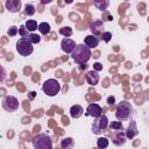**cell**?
I'll return each instance as SVG.
<instances>
[{"label":"cell","mask_w":149,"mask_h":149,"mask_svg":"<svg viewBox=\"0 0 149 149\" xmlns=\"http://www.w3.org/2000/svg\"><path fill=\"white\" fill-rule=\"evenodd\" d=\"M33 147L34 149H52L51 137L45 133L37 134L33 139Z\"/></svg>","instance_id":"3957f363"},{"label":"cell","mask_w":149,"mask_h":149,"mask_svg":"<svg viewBox=\"0 0 149 149\" xmlns=\"http://www.w3.org/2000/svg\"><path fill=\"white\" fill-rule=\"evenodd\" d=\"M101 38H102V41L104 42H109L111 41V38H112V34L109 33V31H105V33H102L101 34Z\"/></svg>","instance_id":"f1b7e54d"},{"label":"cell","mask_w":149,"mask_h":149,"mask_svg":"<svg viewBox=\"0 0 149 149\" xmlns=\"http://www.w3.org/2000/svg\"><path fill=\"white\" fill-rule=\"evenodd\" d=\"M137 133H139V130H137L136 121L132 120V121H130V123H129V126H128V128H127V130H126V135H127V139H129V140L134 139V137L137 135Z\"/></svg>","instance_id":"4fadbf2b"},{"label":"cell","mask_w":149,"mask_h":149,"mask_svg":"<svg viewBox=\"0 0 149 149\" xmlns=\"http://www.w3.org/2000/svg\"><path fill=\"white\" fill-rule=\"evenodd\" d=\"M28 40H29V41H30L33 44H37V43H40V41H41V36H40V35H37V34L31 33Z\"/></svg>","instance_id":"484cf974"},{"label":"cell","mask_w":149,"mask_h":149,"mask_svg":"<svg viewBox=\"0 0 149 149\" xmlns=\"http://www.w3.org/2000/svg\"><path fill=\"white\" fill-rule=\"evenodd\" d=\"M5 6H6V9L8 12H10V13H17L21 9L22 2L20 0H7L5 2Z\"/></svg>","instance_id":"8fae6325"},{"label":"cell","mask_w":149,"mask_h":149,"mask_svg":"<svg viewBox=\"0 0 149 149\" xmlns=\"http://www.w3.org/2000/svg\"><path fill=\"white\" fill-rule=\"evenodd\" d=\"M132 114H133V107L130 102L123 100L118 104L115 111V118L118 119V121H127L128 119H130Z\"/></svg>","instance_id":"7a4b0ae2"},{"label":"cell","mask_w":149,"mask_h":149,"mask_svg":"<svg viewBox=\"0 0 149 149\" xmlns=\"http://www.w3.org/2000/svg\"><path fill=\"white\" fill-rule=\"evenodd\" d=\"M76 47H77L76 42L71 38H63L62 42H61V48L66 54H72V51L74 50Z\"/></svg>","instance_id":"30bf717a"},{"label":"cell","mask_w":149,"mask_h":149,"mask_svg":"<svg viewBox=\"0 0 149 149\" xmlns=\"http://www.w3.org/2000/svg\"><path fill=\"white\" fill-rule=\"evenodd\" d=\"M38 31L42 35H48L50 33V24L48 22H42L38 24Z\"/></svg>","instance_id":"ffe728a7"},{"label":"cell","mask_w":149,"mask_h":149,"mask_svg":"<svg viewBox=\"0 0 149 149\" xmlns=\"http://www.w3.org/2000/svg\"><path fill=\"white\" fill-rule=\"evenodd\" d=\"M93 70L94 71H100V70H102V64L101 63H99V62H97V63H94L93 64Z\"/></svg>","instance_id":"f546056e"},{"label":"cell","mask_w":149,"mask_h":149,"mask_svg":"<svg viewBox=\"0 0 149 149\" xmlns=\"http://www.w3.org/2000/svg\"><path fill=\"white\" fill-rule=\"evenodd\" d=\"M2 108L7 112H15L19 108V100L13 95H6L2 99Z\"/></svg>","instance_id":"52a82bcc"},{"label":"cell","mask_w":149,"mask_h":149,"mask_svg":"<svg viewBox=\"0 0 149 149\" xmlns=\"http://www.w3.org/2000/svg\"><path fill=\"white\" fill-rule=\"evenodd\" d=\"M85 78H86L87 84H90V85H92V86L97 85V84L99 83V79H100V77H99L98 72H97V71H94V70L88 71V72L85 74Z\"/></svg>","instance_id":"7c38bea8"},{"label":"cell","mask_w":149,"mask_h":149,"mask_svg":"<svg viewBox=\"0 0 149 149\" xmlns=\"http://www.w3.org/2000/svg\"><path fill=\"white\" fill-rule=\"evenodd\" d=\"M17 33H19V29H17L15 26H12V27H9V29H8V31H7V34H8V36H9V37H13V36H15Z\"/></svg>","instance_id":"4316f807"},{"label":"cell","mask_w":149,"mask_h":149,"mask_svg":"<svg viewBox=\"0 0 149 149\" xmlns=\"http://www.w3.org/2000/svg\"><path fill=\"white\" fill-rule=\"evenodd\" d=\"M83 113H84V109H83V107H81L80 105H73V106H71V108H70V115H71V118H73V119L80 118V116L83 115Z\"/></svg>","instance_id":"2e32d148"},{"label":"cell","mask_w":149,"mask_h":149,"mask_svg":"<svg viewBox=\"0 0 149 149\" xmlns=\"http://www.w3.org/2000/svg\"><path fill=\"white\" fill-rule=\"evenodd\" d=\"M108 126V119L105 114H101L100 116L95 118L93 123H92V133L95 135L101 134Z\"/></svg>","instance_id":"8992f818"},{"label":"cell","mask_w":149,"mask_h":149,"mask_svg":"<svg viewBox=\"0 0 149 149\" xmlns=\"http://www.w3.org/2000/svg\"><path fill=\"white\" fill-rule=\"evenodd\" d=\"M90 29L91 31L93 33V35H100L102 34V29H104V22L102 21H94L91 23L90 26Z\"/></svg>","instance_id":"5bb4252c"},{"label":"cell","mask_w":149,"mask_h":149,"mask_svg":"<svg viewBox=\"0 0 149 149\" xmlns=\"http://www.w3.org/2000/svg\"><path fill=\"white\" fill-rule=\"evenodd\" d=\"M84 43H85L86 47H88V48L91 49V48L98 47L99 40H98V37H95L94 35H87V36L85 37V40H84Z\"/></svg>","instance_id":"9a60e30c"},{"label":"cell","mask_w":149,"mask_h":149,"mask_svg":"<svg viewBox=\"0 0 149 149\" xmlns=\"http://www.w3.org/2000/svg\"><path fill=\"white\" fill-rule=\"evenodd\" d=\"M19 34L21 35V38H29V36H30L31 33H29V31L27 30L26 26H21V27L19 28Z\"/></svg>","instance_id":"603a6c76"},{"label":"cell","mask_w":149,"mask_h":149,"mask_svg":"<svg viewBox=\"0 0 149 149\" xmlns=\"http://www.w3.org/2000/svg\"><path fill=\"white\" fill-rule=\"evenodd\" d=\"M101 114H102V109H101V107L98 104H90L87 106L86 113H85L86 116H93L94 119L98 118V116H100Z\"/></svg>","instance_id":"9c48e42d"},{"label":"cell","mask_w":149,"mask_h":149,"mask_svg":"<svg viewBox=\"0 0 149 149\" xmlns=\"http://www.w3.org/2000/svg\"><path fill=\"white\" fill-rule=\"evenodd\" d=\"M24 26H26V28H27V30H28L29 33H33V31H35L36 29H38L37 22H36L35 20H28V21L24 23Z\"/></svg>","instance_id":"ac0fdd59"},{"label":"cell","mask_w":149,"mask_h":149,"mask_svg":"<svg viewBox=\"0 0 149 149\" xmlns=\"http://www.w3.org/2000/svg\"><path fill=\"white\" fill-rule=\"evenodd\" d=\"M97 146H98L99 149H105V148L108 147V140L106 137H100L97 141Z\"/></svg>","instance_id":"7402d4cb"},{"label":"cell","mask_w":149,"mask_h":149,"mask_svg":"<svg viewBox=\"0 0 149 149\" xmlns=\"http://www.w3.org/2000/svg\"><path fill=\"white\" fill-rule=\"evenodd\" d=\"M109 127H111V129H114V130H121V129H123L121 121H112L111 125H109Z\"/></svg>","instance_id":"d4e9b609"},{"label":"cell","mask_w":149,"mask_h":149,"mask_svg":"<svg viewBox=\"0 0 149 149\" xmlns=\"http://www.w3.org/2000/svg\"><path fill=\"white\" fill-rule=\"evenodd\" d=\"M16 51L19 52V55L21 56H29L33 54L34 51V47L33 43L28 40V38H20L16 42Z\"/></svg>","instance_id":"5b68a950"},{"label":"cell","mask_w":149,"mask_h":149,"mask_svg":"<svg viewBox=\"0 0 149 149\" xmlns=\"http://www.w3.org/2000/svg\"><path fill=\"white\" fill-rule=\"evenodd\" d=\"M93 5L98 9H100L101 12H105L107 9V7L109 6V1L108 0H94L93 1Z\"/></svg>","instance_id":"e0dca14e"},{"label":"cell","mask_w":149,"mask_h":149,"mask_svg":"<svg viewBox=\"0 0 149 149\" xmlns=\"http://www.w3.org/2000/svg\"><path fill=\"white\" fill-rule=\"evenodd\" d=\"M73 144H74V142H73V140L71 137H65L61 142V146H62L63 149H72Z\"/></svg>","instance_id":"d6986e66"},{"label":"cell","mask_w":149,"mask_h":149,"mask_svg":"<svg viewBox=\"0 0 149 149\" xmlns=\"http://www.w3.org/2000/svg\"><path fill=\"white\" fill-rule=\"evenodd\" d=\"M72 59L77 64H85L91 58V49L85 44H77L71 54Z\"/></svg>","instance_id":"6da1fadb"},{"label":"cell","mask_w":149,"mask_h":149,"mask_svg":"<svg viewBox=\"0 0 149 149\" xmlns=\"http://www.w3.org/2000/svg\"><path fill=\"white\" fill-rule=\"evenodd\" d=\"M42 91L49 95V97H55L57 93H59L61 91V84L57 79H48L43 83L42 85Z\"/></svg>","instance_id":"277c9868"},{"label":"cell","mask_w":149,"mask_h":149,"mask_svg":"<svg viewBox=\"0 0 149 149\" xmlns=\"http://www.w3.org/2000/svg\"><path fill=\"white\" fill-rule=\"evenodd\" d=\"M127 141V135H126V132L123 129L121 130H114L112 133V142L116 146V147H121L126 143Z\"/></svg>","instance_id":"ba28073f"},{"label":"cell","mask_w":149,"mask_h":149,"mask_svg":"<svg viewBox=\"0 0 149 149\" xmlns=\"http://www.w3.org/2000/svg\"><path fill=\"white\" fill-rule=\"evenodd\" d=\"M35 95H36V92L31 91V92H29V93H28V99H29V100H33V99L35 98Z\"/></svg>","instance_id":"1f68e13d"},{"label":"cell","mask_w":149,"mask_h":149,"mask_svg":"<svg viewBox=\"0 0 149 149\" xmlns=\"http://www.w3.org/2000/svg\"><path fill=\"white\" fill-rule=\"evenodd\" d=\"M50 2V0H42V3H48Z\"/></svg>","instance_id":"836d02e7"},{"label":"cell","mask_w":149,"mask_h":149,"mask_svg":"<svg viewBox=\"0 0 149 149\" xmlns=\"http://www.w3.org/2000/svg\"><path fill=\"white\" fill-rule=\"evenodd\" d=\"M112 20H113V16H112V14H109L108 10L102 12V22L104 21H112Z\"/></svg>","instance_id":"83f0119b"},{"label":"cell","mask_w":149,"mask_h":149,"mask_svg":"<svg viewBox=\"0 0 149 149\" xmlns=\"http://www.w3.org/2000/svg\"><path fill=\"white\" fill-rule=\"evenodd\" d=\"M86 68H87L86 63H85V64H80V69H81V70H84V69H86Z\"/></svg>","instance_id":"d6a6232c"},{"label":"cell","mask_w":149,"mask_h":149,"mask_svg":"<svg viewBox=\"0 0 149 149\" xmlns=\"http://www.w3.org/2000/svg\"><path fill=\"white\" fill-rule=\"evenodd\" d=\"M114 102H115V98H114L113 95H111V97H108V98H107V104H108L109 106H113V105H114Z\"/></svg>","instance_id":"4dcf8cb0"},{"label":"cell","mask_w":149,"mask_h":149,"mask_svg":"<svg viewBox=\"0 0 149 149\" xmlns=\"http://www.w3.org/2000/svg\"><path fill=\"white\" fill-rule=\"evenodd\" d=\"M59 34L63 35L65 38H69L72 35V29L70 27H63V28L59 29Z\"/></svg>","instance_id":"44dd1931"},{"label":"cell","mask_w":149,"mask_h":149,"mask_svg":"<svg viewBox=\"0 0 149 149\" xmlns=\"http://www.w3.org/2000/svg\"><path fill=\"white\" fill-rule=\"evenodd\" d=\"M24 13L28 15V16H31L35 14V7L31 5V3H27L24 6Z\"/></svg>","instance_id":"cb8c5ba5"}]
</instances>
